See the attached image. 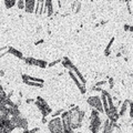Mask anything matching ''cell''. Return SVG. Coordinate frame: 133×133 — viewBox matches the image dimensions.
<instances>
[{
	"label": "cell",
	"mask_w": 133,
	"mask_h": 133,
	"mask_svg": "<svg viewBox=\"0 0 133 133\" xmlns=\"http://www.w3.org/2000/svg\"><path fill=\"white\" fill-rule=\"evenodd\" d=\"M16 5L18 6V9H24V1L23 0H18V2H16Z\"/></svg>",
	"instance_id": "cell-22"
},
{
	"label": "cell",
	"mask_w": 133,
	"mask_h": 133,
	"mask_svg": "<svg viewBox=\"0 0 133 133\" xmlns=\"http://www.w3.org/2000/svg\"><path fill=\"white\" fill-rule=\"evenodd\" d=\"M42 123H47V119L45 118H42Z\"/></svg>",
	"instance_id": "cell-35"
},
{
	"label": "cell",
	"mask_w": 133,
	"mask_h": 133,
	"mask_svg": "<svg viewBox=\"0 0 133 133\" xmlns=\"http://www.w3.org/2000/svg\"><path fill=\"white\" fill-rule=\"evenodd\" d=\"M22 133H29V130H23Z\"/></svg>",
	"instance_id": "cell-36"
},
{
	"label": "cell",
	"mask_w": 133,
	"mask_h": 133,
	"mask_svg": "<svg viewBox=\"0 0 133 133\" xmlns=\"http://www.w3.org/2000/svg\"><path fill=\"white\" fill-rule=\"evenodd\" d=\"M10 123L15 129L19 128V129H22V130H28V121L21 114L10 116Z\"/></svg>",
	"instance_id": "cell-5"
},
{
	"label": "cell",
	"mask_w": 133,
	"mask_h": 133,
	"mask_svg": "<svg viewBox=\"0 0 133 133\" xmlns=\"http://www.w3.org/2000/svg\"><path fill=\"white\" fill-rule=\"evenodd\" d=\"M87 103L92 107V109L97 110L99 113H104L103 111V107H102V102H101V98L98 97V95H92V97H89L87 99Z\"/></svg>",
	"instance_id": "cell-7"
},
{
	"label": "cell",
	"mask_w": 133,
	"mask_h": 133,
	"mask_svg": "<svg viewBox=\"0 0 133 133\" xmlns=\"http://www.w3.org/2000/svg\"><path fill=\"white\" fill-rule=\"evenodd\" d=\"M101 119H100V113L97 110L91 111L90 115V121H89V130L92 133H99L101 129Z\"/></svg>",
	"instance_id": "cell-2"
},
{
	"label": "cell",
	"mask_w": 133,
	"mask_h": 133,
	"mask_svg": "<svg viewBox=\"0 0 133 133\" xmlns=\"http://www.w3.org/2000/svg\"><path fill=\"white\" fill-rule=\"evenodd\" d=\"M48 129L50 133H63V127H62V122L59 116L50 120L48 122Z\"/></svg>",
	"instance_id": "cell-6"
},
{
	"label": "cell",
	"mask_w": 133,
	"mask_h": 133,
	"mask_svg": "<svg viewBox=\"0 0 133 133\" xmlns=\"http://www.w3.org/2000/svg\"><path fill=\"white\" fill-rule=\"evenodd\" d=\"M43 42V40H39L38 42H36V44H40V43H42Z\"/></svg>",
	"instance_id": "cell-34"
},
{
	"label": "cell",
	"mask_w": 133,
	"mask_h": 133,
	"mask_svg": "<svg viewBox=\"0 0 133 133\" xmlns=\"http://www.w3.org/2000/svg\"><path fill=\"white\" fill-rule=\"evenodd\" d=\"M22 80L23 81H33V82H38V83H42V84H44V80H42V79L26 76V74H22Z\"/></svg>",
	"instance_id": "cell-13"
},
{
	"label": "cell",
	"mask_w": 133,
	"mask_h": 133,
	"mask_svg": "<svg viewBox=\"0 0 133 133\" xmlns=\"http://www.w3.org/2000/svg\"><path fill=\"white\" fill-rule=\"evenodd\" d=\"M77 133H82V132H77Z\"/></svg>",
	"instance_id": "cell-37"
},
{
	"label": "cell",
	"mask_w": 133,
	"mask_h": 133,
	"mask_svg": "<svg viewBox=\"0 0 133 133\" xmlns=\"http://www.w3.org/2000/svg\"><path fill=\"white\" fill-rule=\"evenodd\" d=\"M61 63H62V65H63L64 68H66L68 70H71V71H72V72H73V73H74V74H76V76L78 77V79H79V80H80V82L82 83L83 85L85 84L87 80L84 79V77H83L82 74H81V72L79 71V69L77 68V66L74 65V64L72 63L71 61H70V59H69V58L64 57V58H63V60H61Z\"/></svg>",
	"instance_id": "cell-3"
},
{
	"label": "cell",
	"mask_w": 133,
	"mask_h": 133,
	"mask_svg": "<svg viewBox=\"0 0 133 133\" xmlns=\"http://www.w3.org/2000/svg\"><path fill=\"white\" fill-rule=\"evenodd\" d=\"M104 113L107 114L108 116V120L113 123H116L118 122V120L120 119L119 116V113H118V109H116V107H113V108H109Z\"/></svg>",
	"instance_id": "cell-8"
},
{
	"label": "cell",
	"mask_w": 133,
	"mask_h": 133,
	"mask_svg": "<svg viewBox=\"0 0 133 133\" xmlns=\"http://www.w3.org/2000/svg\"><path fill=\"white\" fill-rule=\"evenodd\" d=\"M35 102V99H27V103L28 104H31V103Z\"/></svg>",
	"instance_id": "cell-29"
},
{
	"label": "cell",
	"mask_w": 133,
	"mask_h": 133,
	"mask_svg": "<svg viewBox=\"0 0 133 133\" xmlns=\"http://www.w3.org/2000/svg\"><path fill=\"white\" fill-rule=\"evenodd\" d=\"M62 112H63V111H62V110H58V111H56L55 112V113H53L51 116H52V118H57V116H59V115H61V113H62Z\"/></svg>",
	"instance_id": "cell-25"
},
{
	"label": "cell",
	"mask_w": 133,
	"mask_h": 133,
	"mask_svg": "<svg viewBox=\"0 0 133 133\" xmlns=\"http://www.w3.org/2000/svg\"><path fill=\"white\" fill-rule=\"evenodd\" d=\"M61 60H62V59H59V60L53 61V62H51V63H49V64H48V66H53V65H56L57 63H59V62H61Z\"/></svg>",
	"instance_id": "cell-26"
},
{
	"label": "cell",
	"mask_w": 133,
	"mask_h": 133,
	"mask_svg": "<svg viewBox=\"0 0 133 133\" xmlns=\"http://www.w3.org/2000/svg\"><path fill=\"white\" fill-rule=\"evenodd\" d=\"M36 1L35 0H26L24 1V11L27 14H35Z\"/></svg>",
	"instance_id": "cell-10"
},
{
	"label": "cell",
	"mask_w": 133,
	"mask_h": 133,
	"mask_svg": "<svg viewBox=\"0 0 133 133\" xmlns=\"http://www.w3.org/2000/svg\"><path fill=\"white\" fill-rule=\"evenodd\" d=\"M40 131V129L39 128H35V129H32V130L29 131V133H38Z\"/></svg>",
	"instance_id": "cell-28"
},
{
	"label": "cell",
	"mask_w": 133,
	"mask_h": 133,
	"mask_svg": "<svg viewBox=\"0 0 133 133\" xmlns=\"http://www.w3.org/2000/svg\"><path fill=\"white\" fill-rule=\"evenodd\" d=\"M105 83H107V80H102V81H99V82H97V83H95L94 88H100V87H101V85L105 84Z\"/></svg>",
	"instance_id": "cell-24"
},
{
	"label": "cell",
	"mask_w": 133,
	"mask_h": 133,
	"mask_svg": "<svg viewBox=\"0 0 133 133\" xmlns=\"http://www.w3.org/2000/svg\"><path fill=\"white\" fill-rule=\"evenodd\" d=\"M5 76V71H0V77H3Z\"/></svg>",
	"instance_id": "cell-33"
},
{
	"label": "cell",
	"mask_w": 133,
	"mask_h": 133,
	"mask_svg": "<svg viewBox=\"0 0 133 133\" xmlns=\"http://www.w3.org/2000/svg\"><path fill=\"white\" fill-rule=\"evenodd\" d=\"M129 102H130V100H125V101H124V102L122 103L121 109H120V111L118 112L120 118H121V116H123V115H124V113H125V112H127V110H128V107H129Z\"/></svg>",
	"instance_id": "cell-16"
},
{
	"label": "cell",
	"mask_w": 133,
	"mask_h": 133,
	"mask_svg": "<svg viewBox=\"0 0 133 133\" xmlns=\"http://www.w3.org/2000/svg\"><path fill=\"white\" fill-rule=\"evenodd\" d=\"M105 97H107V101H108V105H109V108H113L114 104H113V100H112V97L110 95V93L107 91L105 93Z\"/></svg>",
	"instance_id": "cell-20"
},
{
	"label": "cell",
	"mask_w": 133,
	"mask_h": 133,
	"mask_svg": "<svg viewBox=\"0 0 133 133\" xmlns=\"http://www.w3.org/2000/svg\"><path fill=\"white\" fill-rule=\"evenodd\" d=\"M107 81H109V83H110V88H113V85H114V79H113V78H110L109 80H107Z\"/></svg>",
	"instance_id": "cell-27"
},
{
	"label": "cell",
	"mask_w": 133,
	"mask_h": 133,
	"mask_svg": "<svg viewBox=\"0 0 133 133\" xmlns=\"http://www.w3.org/2000/svg\"><path fill=\"white\" fill-rule=\"evenodd\" d=\"M8 108V112H9V114L11 115V116H14V115H19L20 114V111H19V109H18V105L15 104L12 105V107H7Z\"/></svg>",
	"instance_id": "cell-15"
},
{
	"label": "cell",
	"mask_w": 133,
	"mask_h": 133,
	"mask_svg": "<svg viewBox=\"0 0 133 133\" xmlns=\"http://www.w3.org/2000/svg\"><path fill=\"white\" fill-rule=\"evenodd\" d=\"M44 8H45V11H47L48 17H51L53 15V2L50 1V0L44 1Z\"/></svg>",
	"instance_id": "cell-11"
},
{
	"label": "cell",
	"mask_w": 133,
	"mask_h": 133,
	"mask_svg": "<svg viewBox=\"0 0 133 133\" xmlns=\"http://www.w3.org/2000/svg\"><path fill=\"white\" fill-rule=\"evenodd\" d=\"M68 73H69L70 78H71L72 80H73V82H74V83H76V84H77V87H78L79 89H80V92H81L82 94H84V93L87 92L85 85H83V84H82V83L80 82V80H79V79H78V77H77L76 74H74V73L71 71V70H69V71H68Z\"/></svg>",
	"instance_id": "cell-9"
},
{
	"label": "cell",
	"mask_w": 133,
	"mask_h": 133,
	"mask_svg": "<svg viewBox=\"0 0 133 133\" xmlns=\"http://www.w3.org/2000/svg\"><path fill=\"white\" fill-rule=\"evenodd\" d=\"M112 133H122V130L119 124L112 122Z\"/></svg>",
	"instance_id": "cell-19"
},
{
	"label": "cell",
	"mask_w": 133,
	"mask_h": 133,
	"mask_svg": "<svg viewBox=\"0 0 133 133\" xmlns=\"http://www.w3.org/2000/svg\"><path fill=\"white\" fill-rule=\"evenodd\" d=\"M129 28H130V26H129V24H125V26H124V30H129Z\"/></svg>",
	"instance_id": "cell-32"
},
{
	"label": "cell",
	"mask_w": 133,
	"mask_h": 133,
	"mask_svg": "<svg viewBox=\"0 0 133 133\" xmlns=\"http://www.w3.org/2000/svg\"><path fill=\"white\" fill-rule=\"evenodd\" d=\"M35 104L37 108H38V110L41 112V114H42L43 118H45L48 114H50L52 112V109L48 105V103L44 101V99L41 98V97H37L35 99Z\"/></svg>",
	"instance_id": "cell-4"
},
{
	"label": "cell",
	"mask_w": 133,
	"mask_h": 133,
	"mask_svg": "<svg viewBox=\"0 0 133 133\" xmlns=\"http://www.w3.org/2000/svg\"><path fill=\"white\" fill-rule=\"evenodd\" d=\"M102 133H112V122L109 120H105L104 124H103V130Z\"/></svg>",
	"instance_id": "cell-14"
},
{
	"label": "cell",
	"mask_w": 133,
	"mask_h": 133,
	"mask_svg": "<svg viewBox=\"0 0 133 133\" xmlns=\"http://www.w3.org/2000/svg\"><path fill=\"white\" fill-rule=\"evenodd\" d=\"M5 6L7 9H10V8L16 6V1H14V0H5Z\"/></svg>",
	"instance_id": "cell-21"
},
{
	"label": "cell",
	"mask_w": 133,
	"mask_h": 133,
	"mask_svg": "<svg viewBox=\"0 0 133 133\" xmlns=\"http://www.w3.org/2000/svg\"><path fill=\"white\" fill-rule=\"evenodd\" d=\"M114 40H115V37H112L111 40H110V42L108 43L107 48H105V50H104V55H105V56H109V55H110V52H111V48H112V44H113Z\"/></svg>",
	"instance_id": "cell-17"
},
{
	"label": "cell",
	"mask_w": 133,
	"mask_h": 133,
	"mask_svg": "<svg viewBox=\"0 0 133 133\" xmlns=\"http://www.w3.org/2000/svg\"><path fill=\"white\" fill-rule=\"evenodd\" d=\"M40 3H41V1H36V8H35V14L36 15H38V12L40 10Z\"/></svg>",
	"instance_id": "cell-23"
},
{
	"label": "cell",
	"mask_w": 133,
	"mask_h": 133,
	"mask_svg": "<svg viewBox=\"0 0 133 133\" xmlns=\"http://www.w3.org/2000/svg\"><path fill=\"white\" fill-rule=\"evenodd\" d=\"M63 133H74V131H73L72 129H71V130H69V131H65V132H63Z\"/></svg>",
	"instance_id": "cell-31"
},
{
	"label": "cell",
	"mask_w": 133,
	"mask_h": 133,
	"mask_svg": "<svg viewBox=\"0 0 133 133\" xmlns=\"http://www.w3.org/2000/svg\"><path fill=\"white\" fill-rule=\"evenodd\" d=\"M8 49V47H6V48H2V49H0V52H1V51H3V50H5V51H6V50ZM2 56H1V53H0V58H1Z\"/></svg>",
	"instance_id": "cell-30"
},
{
	"label": "cell",
	"mask_w": 133,
	"mask_h": 133,
	"mask_svg": "<svg viewBox=\"0 0 133 133\" xmlns=\"http://www.w3.org/2000/svg\"><path fill=\"white\" fill-rule=\"evenodd\" d=\"M27 85H30V87H37V88H42L43 84L42 83H38V82H33V81H23Z\"/></svg>",
	"instance_id": "cell-18"
},
{
	"label": "cell",
	"mask_w": 133,
	"mask_h": 133,
	"mask_svg": "<svg viewBox=\"0 0 133 133\" xmlns=\"http://www.w3.org/2000/svg\"><path fill=\"white\" fill-rule=\"evenodd\" d=\"M84 111L79 109V107H73L71 110L68 111L69 124L72 130H76L82 127V121L84 119Z\"/></svg>",
	"instance_id": "cell-1"
},
{
	"label": "cell",
	"mask_w": 133,
	"mask_h": 133,
	"mask_svg": "<svg viewBox=\"0 0 133 133\" xmlns=\"http://www.w3.org/2000/svg\"><path fill=\"white\" fill-rule=\"evenodd\" d=\"M7 52H8V53H11V55H14L15 57L19 58V59H23V55H22V53L20 52L19 50L15 49L14 47H8V50H7Z\"/></svg>",
	"instance_id": "cell-12"
}]
</instances>
